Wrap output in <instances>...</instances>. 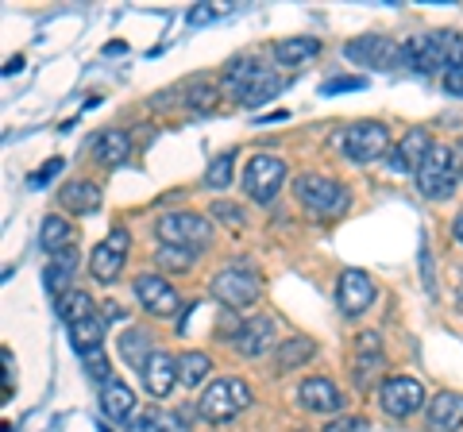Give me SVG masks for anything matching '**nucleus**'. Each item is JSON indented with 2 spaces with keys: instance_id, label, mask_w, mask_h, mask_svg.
<instances>
[{
  "instance_id": "nucleus-1",
  "label": "nucleus",
  "mask_w": 463,
  "mask_h": 432,
  "mask_svg": "<svg viewBox=\"0 0 463 432\" xmlns=\"http://www.w3.org/2000/svg\"><path fill=\"white\" fill-rule=\"evenodd\" d=\"M402 62L421 70V74H437V70H456L463 62V35L456 32H425L410 35L402 42Z\"/></svg>"
},
{
  "instance_id": "nucleus-2",
  "label": "nucleus",
  "mask_w": 463,
  "mask_h": 432,
  "mask_svg": "<svg viewBox=\"0 0 463 432\" xmlns=\"http://www.w3.org/2000/svg\"><path fill=\"white\" fill-rule=\"evenodd\" d=\"M456 178H459V155L448 143H432L429 158L417 170V190L429 201H444L456 193Z\"/></svg>"
},
{
  "instance_id": "nucleus-3",
  "label": "nucleus",
  "mask_w": 463,
  "mask_h": 432,
  "mask_svg": "<svg viewBox=\"0 0 463 432\" xmlns=\"http://www.w3.org/2000/svg\"><path fill=\"white\" fill-rule=\"evenodd\" d=\"M251 406V390H248V382H240V379H216L205 386V394H201L197 401V413L205 417V421L213 425H224L232 421L240 409H248Z\"/></svg>"
},
{
  "instance_id": "nucleus-4",
  "label": "nucleus",
  "mask_w": 463,
  "mask_h": 432,
  "mask_svg": "<svg viewBox=\"0 0 463 432\" xmlns=\"http://www.w3.org/2000/svg\"><path fill=\"white\" fill-rule=\"evenodd\" d=\"M294 193L313 216H340L347 209V190L325 174H301L294 182Z\"/></svg>"
},
{
  "instance_id": "nucleus-5",
  "label": "nucleus",
  "mask_w": 463,
  "mask_h": 432,
  "mask_svg": "<svg viewBox=\"0 0 463 432\" xmlns=\"http://www.w3.org/2000/svg\"><path fill=\"white\" fill-rule=\"evenodd\" d=\"M209 290H213V297L221 301V305L243 309V305H255V301H259L263 282H259V275H255V270H248V267H224V270H216V275H213Z\"/></svg>"
},
{
  "instance_id": "nucleus-6",
  "label": "nucleus",
  "mask_w": 463,
  "mask_h": 432,
  "mask_svg": "<svg viewBox=\"0 0 463 432\" xmlns=\"http://www.w3.org/2000/svg\"><path fill=\"white\" fill-rule=\"evenodd\" d=\"M158 239L170 243V248H190L201 251L213 239V224L201 212H166L158 216Z\"/></svg>"
},
{
  "instance_id": "nucleus-7",
  "label": "nucleus",
  "mask_w": 463,
  "mask_h": 432,
  "mask_svg": "<svg viewBox=\"0 0 463 432\" xmlns=\"http://www.w3.org/2000/svg\"><path fill=\"white\" fill-rule=\"evenodd\" d=\"M390 151V127L379 120H355L352 127H344V155L352 163H374Z\"/></svg>"
},
{
  "instance_id": "nucleus-8",
  "label": "nucleus",
  "mask_w": 463,
  "mask_h": 432,
  "mask_svg": "<svg viewBox=\"0 0 463 432\" xmlns=\"http://www.w3.org/2000/svg\"><path fill=\"white\" fill-rule=\"evenodd\" d=\"M282 182H286V163L274 155H255L248 170H243V190H248L255 205H270L274 193L282 190Z\"/></svg>"
},
{
  "instance_id": "nucleus-9",
  "label": "nucleus",
  "mask_w": 463,
  "mask_h": 432,
  "mask_svg": "<svg viewBox=\"0 0 463 432\" xmlns=\"http://www.w3.org/2000/svg\"><path fill=\"white\" fill-rule=\"evenodd\" d=\"M379 401H383L386 417L405 421V417H413L417 409L425 406V386L417 379H405V374H394V379H386L379 386Z\"/></svg>"
},
{
  "instance_id": "nucleus-10",
  "label": "nucleus",
  "mask_w": 463,
  "mask_h": 432,
  "mask_svg": "<svg viewBox=\"0 0 463 432\" xmlns=\"http://www.w3.org/2000/svg\"><path fill=\"white\" fill-rule=\"evenodd\" d=\"M128 248H132V236L124 232V228H112L109 232V239H100L97 248H93V255H90V270H93V278L97 282H116V275L124 270V263H128Z\"/></svg>"
},
{
  "instance_id": "nucleus-11",
  "label": "nucleus",
  "mask_w": 463,
  "mask_h": 432,
  "mask_svg": "<svg viewBox=\"0 0 463 432\" xmlns=\"http://www.w3.org/2000/svg\"><path fill=\"white\" fill-rule=\"evenodd\" d=\"M232 348H236L243 359H259L263 352L279 348L274 343V321L270 316H248V321H240L236 328H232Z\"/></svg>"
},
{
  "instance_id": "nucleus-12",
  "label": "nucleus",
  "mask_w": 463,
  "mask_h": 432,
  "mask_svg": "<svg viewBox=\"0 0 463 432\" xmlns=\"http://www.w3.org/2000/svg\"><path fill=\"white\" fill-rule=\"evenodd\" d=\"M374 301V282L367 270H344L336 282V305L347 316H359Z\"/></svg>"
},
{
  "instance_id": "nucleus-13",
  "label": "nucleus",
  "mask_w": 463,
  "mask_h": 432,
  "mask_svg": "<svg viewBox=\"0 0 463 432\" xmlns=\"http://www.w3.org/2000/svg\"><path fill=\"white\" fill-rule=\"evenodd\" d=\"M429 151H432V139H429L425 127H410V132L402 136L398 147L386 155V163H390V170H398V174H410V170L417 174L421 163L429 158Z\"/></svg>"
},
{
  "instance_id": "nucleus-14",
  "label": "nucleus",
  "mask_w": 463,
  "mask_h": 432,
  "mask_svg": "<svg viewBox=\"0 0 463 432\" xmlns=\"http://www.w3.org/2000/svg\"><path fill=\"white\" fill-rule=\"evenodd\" d=\"M136 297L139 305L155 316H174L178 313V290L163 275H139L136 278Z\"/></svg>"
},
{
  "instance_id": "nucleus-15",
  "label": "nucleus",
  "mask_w": 463,
  "mask_h": 432,
  "mask_svg": "<svg viewBox=\"0 0 463 432\" xmlns=\"http://www.w3.org/2000/svg\"><path fill=\"white\" fill-rule=\"evenodd\" d=\"M344 54H347L352 62H359V66H374V70H386L394 59L402 62V47H394V42L383 39V35H364V39L347 42Z\"/></svg>"
},
{
  "instance_id": "nucleus-16",
  "label": "nucleus",
  "mask_w": 463,
  "mask_h": 432,
  "mask_svg": "<svg viewBox=\"0 0 463 432\" xmlns=\"http://www.w3.org/2000/svg\"><path fill=\"white\" fill-rule=\"evenodd\" d=\"M386 367V352H383V340L374 336V333H364V336H355V355H352V379L359 386H367L374 374H379Z\"/></svg>"
},
{
  "instance_id": "nucleus-17",
  "label": "nucleus",
  "mask_w": 463,
  "mask_h": 432,
  "mask_svg": "<svg viewBox=\"0 0 463 432\" xmlns=\"http://www.w3.org/2000/svg\"><path fill=\"white\" fill-rule=\"evenodd\" d=\"M139 374H143V386H147L151 398H166L174 390V382H182L178 379V359H174L170 352H155Z\"/></svg>"
},
{
  "instance_id": "nucleus-18",
  "label": "nucleus",
  "mask_w": 463,
  "mask_h": 432,
  "mask_svg": "<svg viewBox=\"0 0 463 432\" xmlns=\"http://www.w3.org/2000/svg\"><path fill=\"white\" fill-rule=\"evenodd\" d=\"M425 417H429V428H432V432H456V428L463 425V394L440 390V394L425 406Z\"/></svg>"
},
{
  "instance_id": "nucleus-19",
  "label": "nucleus",
  "mask_w": 463,
  "mask_h": 432,
  "mask_svg": "<svg viewBox=\"0 0 463 432\" xmlns=\"http://www.w3.org/2000/svg\"><path fill=\"white\" fill-rule=\"evenodd\" d=\"M298 401H301L306 409H313V413H340V409H344V398H340V390H336V382L321 379V374L301 382Z\"/></svg>"
},
{
  "instance_id": "nucleus-20",
  "label": "nucleus",
  "mask_w": 463,
  "mask_h": 432,
  "mask_svg": "<svg viewBox=\"0 0 463 432\" xmlns=\"http://www.w3.org/2000/svg\"><path fill=\"white\" fill-rule=\"evenodd\" d=\"M74 275H78V251L74 248H66V251H58V255H47V270H43V282H47V294L54 297H62L74 290Z\"/></svg>"
},
{
  "instance_id": "nucleus-21",
  "label": "nucleus",
  "mask_w": 463,
  "mask_h": 432,
  "mask_svg": "<svg viewBox=\"0 0 463 432\" xmlns=\"http://www.w3.org/2000/svg\"><path fill=\"white\" fill-rule=\"evenodd\" d=\"M259 70H263V62H255L251 54H243V59H232V62L224 66V78H221L224 93H228V97H236L240 105H243V97H248V89L255 85Z\"/></svg>"
},
{
  "instance_id": "nucleus-22",
  "label": "nucleus",
  "mask_w": 463,
  "mask_h": 432,
  "mask_svg": "<svg viewBox=\"0 0 463 432\" xmlns=\"http://www.w3.org/2000/svg\"><path fill=\"white\" fill-rule=\"evenodd\" d=\"M100 409H105L109 421H132V409H136V394L128 390L124 382H109L100 386Z\"/></svg>"
},
{
  "instance_id": "nucleus-23",
  "label": "nucleus",
  "mask_w": 463,
  "mask_h": 432,
  "mask_svg": "<svg viewBox=\"0 0 463 432\" xmlns=\"http://www.w3.org/2000/svg\"><path fill=\"white\" fill-rule=\"evenodd\" d=\"M321 54V39H309V35H294V39H279L274 42V59L282 66H301Z\"/></svg>"
},
{
  "instance_id": "nucleus-24",
  "label": "nucleus",
  "mask_w": 463,
  "mask_h": 432,
  "mask_svg": "<svg viewBox=\"0 0 463 432\" xmlns=\"http://www.w3.org/2000/svg\"><path fill=\"white\" fill-rule=\"evenodd\" d=\"M313 355H317V343L309 336H289L274 348V363H279V371H294L301 363H309Z\"/></svg>"
},
{
  "instance_id": "nucleus-25",
  "label": "nucleus",
  "mask_w": 463,
  "mask_h": 432,
  "mask_svg": "<svg viewBox=\"0 0 463 432\" xmlns=\"http://www.w3.org/2000/svg\"><path fill=\"white\" fill-rule=\"evenodd\" d=\"M39 243L47 255H58V251L74 248V228H70V221H62V216H47L39 228Z\"/></svg>"
},
{
  "instance_id": "nucleus-26",
  "label": "nucleus",
  "mask_w": 463,
  "mask_h": 432,
  "mask_svg": "<svg viewBox=\"0 0 463 432\" xmlns=\"http://www.w3.org/2000/svg\"><path fill=\"white\" fill-rule=\"evenodd\" d=\"M70 343H74L78 355L100 348V343H105V321H100V316H85V321L70 324Z\"/></svg>"
},
{
  "instance_id": "nucleus-27",
  "label": "nucleus",
  "mask_w": 463,
  "mask_h": 432,
  "mask_svg": "<svg viewBox=\"0 0 463 432\" xmlns=\"http://www.w3.org/2000/svg\"><path fill=\"white\" fill-rule=\"evenodd\" d=\"M286 85H289V78L274 74L270 66H263V70H259V78H255V85L248 89V97H243V108H255V105H263V100L279 97V93L286 89Z\"/></svg>"
},
{
  "instance_id": "nucleus-28",
  "label": "nucleus",
  "mask_w": 463,
  "mask_h": 432,
  "mask_svg": "<svg viewBox=\"0 0 463 432\" xmlns=\"http://www.w3.org/2000/svg\"><path fill=\"white\" fill-rule=\"evenodd\" d=\"M58 197H62V205L70 212H97L100 209V190L93 182H70Z\"/></svg>"
},
{
  "instance_id": "nucleus-29",
  "label": "nucleus",
  "mask_w": 463,
  "mask_h": 432,
  "mask_svg": "<svg viewBox=\"0 0 463 432\" xmlns=\"http://www.w3.org/2000/svg\"><path fill=\"white\" fill-rule=\"evenodd\" d=\"M93 151H97V158H100L105 166H120L124 158L132 155V139H128L124 132H105V136H97Z\"/></svg>"
},
{
  "instance_id": "nucleus-30",
  "label": "nucleus",
  "mask_w": 463,
  "mask_h": 432,
  "mask_svg": "<svg viewBox=\"0 0 463 432\" xmlns=\"http://www.w3.org/2000/svg\"><path fill=\"white\" fill-rule=\"evenodd\" d=\"M54 313L62 316L66 324H78V321H85V316H93V297L85 290H70L62 297H54Z\"/></svg>"
},
{
  "instance_id": "nucleus-31",
  "label": "nucleus",
  "mask_w": 463,
  "mask_h": 432,
  "mask_svg": "<svg viewBox=\"0 0 463 432\" xmlns=\"http://www.w3.org/2000/svg\"><path fill=\"white\" fill-rule=\"evenodd\" d=\"M120 355H124L132 367L143 371V367H147V359L155 355V352H151V336L139 333V328H128V333L120 336Z\"/></svg>"
},
{
  "instance_id": "nucleus-32",
  "label": "nucleus",
  "mask_w": 463,
  "mask_h": 432,
  "mask_svg": "<svg viewBox=\"0 0 463 432\" xmlns=\"http://www.w3.org/2000/svg\"><path fill=\"white\" fill-rule=\"evenodd\" d=\"M155 263H158V270L182 275V270H190L197 263V251H190V248H170V243H163V248L155 251Z\"/></svg>"
},
{
  "instance_id": "nucleus-33",
  "label": "nucleus",
  "mask_w": 463,
  "mask_h": 432,
  "mask_svg": "<svg viewBox=\"0 0 463 432\" xmlns=\"http://www.w3.org/2000/svg\"><path fill=\"white\" fill-rule=\"evenodd\" d=\"M209 371H213V363H209L205 352H185L178 359V379L185 386H201V379H209Z\"/></svg>"
},
{
  "instance_id": "nucleus-34",
  "label": "nucleus",
  "mask_w": 463,
  "mask_h": 432,
  "mask_svg": "<svg viewBox=\"0 0 463 432\" xmlns=\"http://www.w3.org/2000/svg\"><path fill=\"white\" fill-rule=\"evenodd\" d=\"M232 166H236V155H216L213 166L205 170V182L213 185V190H228L232 185Z\"/></svg>"
},
{
  "instance_id": "nucleus-35",
  "label": "nucleus",
  "mask_w": 463,
  "mask_h": 432,
  "mask_svg": "<svg viewBox=\"0 0 463 432\" xmlns=\"http://www.w3.org/2000/svg\"><path fill=\"white\" fill-rule=\"evenodd\" d=\"M81 363H85V371H90V379H97L100 386H109L112 379V367H109V355H105V348H93V352H85L81 355Z\"/></svg>"
},
{
  "instance_id": "nucleus-36",
  "label": "nucleus",
  "mask_w": 463,
  "mask_h": 432,
  "mask_svg": "<svg viewBox=\"0 0 463 432\" xmlns=\"http://www.w3.org/2000/svg\"><path fill=\"white\" fill-rule=\"evenodd\" d=\"M155 432H190V425L182 421L178 413H166V409H155Z\"/></svg>"
},
{
  "instance_id": "nucleus-37",
  "label": "nucleus",
  "mask_w": 463,
  "mask_h": 432,
  "mask_svg": "<svg viewBox=\"0 0 463 432\" xmlns=\"http://www.w3.org/2000/svg\"><path fill=\"white\" fill-rule=\"evenodd\" d=\"M213 216H221V221L224 224H243V209L240 205H232V201H216V205H213Z\"/></svg>"
},
{
  "instance_id": "nucleus-38",
  "label": "nucleus",
  "mask_w": 463,
  "mask_h": 432,
  "mask_svg": "<svg viewBox=\"0 0 463 432\" xmlns=\"http://www.w3.org/2000/svg\"><path fill=\"white\" fill-rule=\"evenodd\" d=\"M364 85H367L364 78H332V81L321 85V93L332 97V93H344V89H364Z\"/></svg>"
},
{
  "instance_id": "nucleus-39",
  "label": "nucleus",
  "mask_w": 463,
  "mask_h": 432,
  "mask_svg": "<svg viewBox=\"0 0 463 432\" xmlns=\"http://www.w3.org/2000/svg\"><path fill=\"white\" fill-rule=\"evenodd\" d=\"M371 425L364 421V417H340V421L325 425V432H367Z\"/></svg>"
},
{
  "instance_id": "nucleus-40",
  "label": "nucleus",
  "mask_w": 463,
  "mask_h": 432,
  "mask_svg": "<svg viewBox=\"0 0 463 432\" xmlns=\"http://www.w3.org/2000/svg\"><path fill=\"white\" fill-rule=\"evenodd\" d=\"M444 89L452 93V97H463V62H459L456 70H448V74H444Z\"/></svg>"
},
{
  "instance_id": "nucleus-41",
  "label": "nucleus",
  "mask_w": 463,
  "mask_h": 432,
  "mask_svg": "<svg viewBox=\"0 0 463 432\" xmlns=\"http://www.w3.org/2000/svg\"><path fill=\"white\" fill-rule=\"evenodd\" d=\"M58 170H62V158H51V163L43 166V170H35V174L27 178V182H32V185H43V182H51V178L58 174Z\"/></svg>"
},
{
  "instance_id": "nucleus-42",
  "label": "nucleus",
  "mask_w": 463,
  "mask_h": 432,
  "mask_svg": "<svg viewBox=\"0 0 463 432\" xmlns=\"http://www.w3.org/2000/svg\"><path fill=\"white\" fill-rule=\"evenodd\" d=\"M216 12H224V5H216V8H194V12H190V23H194V27H197V23H205V20L216 16Z\"/></svg>"
},
{
  "instance_id": "nucleus-43",
  "label": "nucleus",
  "mask_w": 463,
  "mask_h": 432,
  "mask_svg": "<svg viewBox=\"0 0 463 432\" xmlns=\"http://www.w3.org/2000/svg\"><path fill=\"white\" fill-rule=\"evenodd\" d=\"M213 97H216L213 89H201V93H194V97H190V108H205V112H209V108H213Z\"/></svg>"
},
{
  "instance_id": "nucleus-44",
  "label": "nucleus",
  "mask_w": 463,
  "mask_h": 432,
  "mask_svg": "<svg viewBox=\"0 0 463 432\" xmlns=\"http://www.w3.org/2000/svg\"><path fill=\"white\" fill-rule=\"evenodd\" d=\"M24 70V59H8V66H5V74H20Z\"/></svg>"
},
{
  "instance_id": "nucleus-45",
  "label": "nucleus",
  "mask_w": 463,
  "mask_h": 432,
  "mask_svg": "<svg viewBox=\"0 0 463 432\" xmlns=\"http://www.w3.org/2000/svg\"><path fill=\"white\" fill-rule=\"evenodd\" d=\"M456 155H459V174H463V139L456 143Z\"/></svg>"
},
{
  "instance_id": "nucleus-46",
  "label": "nucleus",
  "mask_w": 463,
  "mask_h": 432,
  "mask_svg": "<svg viewBox=\"0 0 463 432\" xmlns=\"http://www.w3.org/2000/svg\"><path fill=\"white\" fill-rule=\"evenodd\" d=\"M456 236L463 239V216H456Z\"/></svg>"
},
{
  "instance_id": "nucleus-47",
  "label": "nucleus",
  "mask_w": 463,
  "mask_h": 432,
  "mask_svg": "<svg viewBox=\"0 0 463 432\" xmlns=\"http://www.w3.org/2000/svg\"><path fill=\"white\" fill-rule=\"evenodd\" d=\"M456 309L463 313V286H459V297H456Z\"/></svg>"
}]
</instances>
